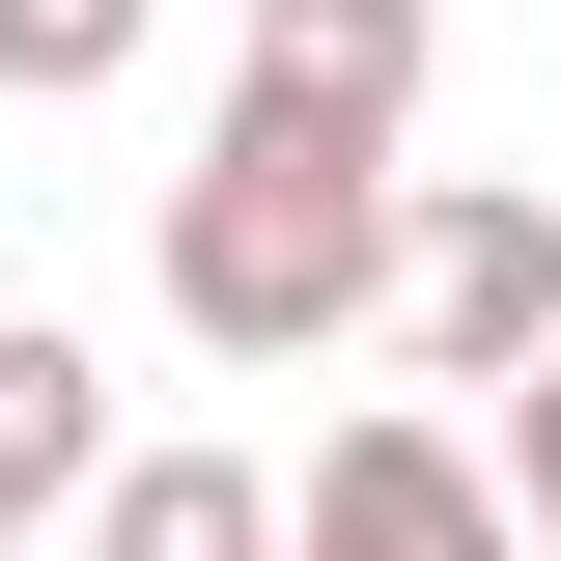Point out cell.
<instances>
[{"label":"cell","mask_w":561,"mask_h":561,"mask_svg":"<svg viewBox=\"0 0 561 561\" xmlns=\"http://www.w3.org/2000/svg\"><path fill=\"white\" fill-rule=\"evenodd\" d=\"M84 478H113V365L57 309H0V505H84Z\"/></svg>","instance_id":"cell-6"},{"label":"cell","mask_w":561,"mask_h":561,"mask_svg":"<svg viewBox=\"0 0 561 561\" xmlns=\"http://www.w3.org/2000/svg\"><path fill=\"white\" fill-rule=\"evenodd\" d=\"M0 534H28V505H0Z\"/></svg>","instance_id":"cell-9"},{"label":"cell","mask_w":561,"mask_h":561,"mask_svg":"<svg viewBox=\"0 0 561 561\" xmlns=\"http://www.w3.org/2000/svg\"><path fill=\"white\" fill-rule=\"evenodd\" d=\"M393 140L365 113H280V84H225V140L169 169V337L197 365H337L393 337Z\"/></svg>","instance_id":"cell-1"},{"label":"cell","mask_w":561,"mask_h":561,"mask_svg":"<svg viewBox=\"0 0 561 561\" xmlns=\"http://www.w3.org/2000/svg\"><path fill=\"white\" fill-rule=\"evenodd\" d=\"M280 561H534V534H505V449H478V421L365 393L337 449L280 478Z\"/></svg>","instance_id":"cell-2"},{"label":"cell","mask_w":561,"mask_h":561,"mask_svg":"<svg viewBox=\"0 0 561 561\" xmlns=\"http://www.w3.org/2000/svg\"><path fill=\"white\" fill-rule=\"evenodd\" d=\"M505 534L561 561V365H505Z\"/></svg>","instance_id":"cell-8"},{"label":"cell","mask_w":561,"mask_h":561,"mask_svg":"<svg viewBox=\"0 0 561 561\" xmlns=\"http://www.w3.org/2000/svg\"><path fill=\"white\" fill-rule=\"evenodd\" d=\"M84 561H280V478L253 449H113L84 478Z\"/></svg>","instance_id":"cell-5"},{"label":"cell","mask_w":561,"mask_h":561,"mask_svg":"<svg viewBox=\"0 0 561 561\" xmlns=\"http://www.w3.org/2000/svg\"><path fill=\"white\" fill-rule=\"evenodd\" d=\"M393 365L421 393L561 365V197H393Z\"/></svg>","instance_id":"cell-3"},{"label":"cell","mask_w":561,"mask_h":561,"mask_svg":"<svg viewBox=\"0 0 561 561\" xmlns=\"http://www.w3.org/2000/svg\"><path fill=\"white\" fill-rule=\"evenodd\" d=\"M140 28H169V0H0V84L84 113V84H140Z\"/></svg>","instance_id":"cell-7"},{"label":"cell","mask_w":561,"mask_h":561,"mask_svg":"<svg viewBox=\"0 0 561 561\" xmlns=\"http://www.w3.org/2000/svg\"><path fill=\"white\" fill-rule=\"evenodd\" d=\"M421 57H449L421 0H253V57H225V84H280V113H365V140H421Z\"/></svg>","instance_id":"cell-4"}]
</instances>
